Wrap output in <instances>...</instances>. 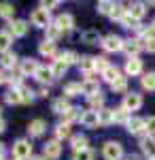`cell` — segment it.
Listing matches in <instances>:
<instances>
[{"label":"cell","mask_w":155,"mask_h":160,"mask_svg":"<svg viewBox=\"0 0 155 160\" xmlns=\"http://www.w3.org/2000/svg\"><path fill=\"white\" fill-rule=\"evenodd\" d=\"M89 100V109L92 111H102L104 109V96L102 94H96V96H92V98H87Z\"/></svg>","instance_id":"obj_38"},{"label":"cell","mask_w":155,"mask_h":160,"mask_svg":"<svg viewBox=\"0 0 155 160\" xmlns=\"http://www.w3.org/2000/svg\"><path fill=\"white\" fill-rule=\"evenodd\" d=\"M119 77H121V71L117 68V66H113V64H110L106 71L102 73V79H104V81H108V83H115Z\"/></svg>","instance_id":"obj_31"},{"label":"cell","mask_w":155,"mask_h":160,"mask_svg":"<svg viewBox=\"0 0 155 160\" xmlns=\"http://www.w3.org/2000/svg\"><path fill=\"white\" fill-rule=\"evenodd\" d=\"M125 128H128V132L134 137H140V135H147V130H144V120L143 118H130V122L125 124Z\"/></svg>","instance_id":"obj_13"},{"label":"cell","mask_w":155,"mask_h":160,"mask_svg":"<svg viewBox=\"0 0 155 160\" xmlns=\"http://www.w3.org/2000/svg\"><path fill=\"white\" fill-rule=\"evenodd\" d=\"M140 149L149 160H155V137H143L140 139Z\"/></svg>","instance_id":"obj_15"},{"label":"cell","mask_w":155,"mask_h":160,"mask_svg":"<svg viewBox=\"0 0 155 160\" xmlns=\"http://www.w3.org/2000/svg\"><path fill=\"white\" fill-rule=\"evenodd\" d=\"M55 58H58V60H62L66 66H70V64H79V60H81L74 51H62V53H58V56H55Z\"/></svg>","instance_id":"obj_30"},{"label":"cell","mask_w":155,"mask_h":160,"mask_svg":"<svg viewBox=\"0 0 155 160\" xmlns=\"http://www.w3.org/2000/svg\"><path fill=\"white\" fill-rule=\"evenodd\" d=\"M2 83H7V75H4L2 68H0V86H2Z\"/></svg>","instance_id":"obj_49"},{"label":"cell","mask_w":155,"mask_h":160,"mask_svg":"<svg viewBox=\"0 0 155 160\" xmlns=\"http://www.w3.org/2000/svg\"><path fill=\"white\" fill-rule=\"evenodd\" d=\"M128 15H130L134 22H140L144 15H147V4L144 2H130L128 4Z\"/></svg>","instance_id":"obj_12"},{"label":"cell","mask_w":155,"mask_h":160,"mask_svg":"<svg viewBox=\"0 0 155 160\" xmlns=\"http://www.w3.org/2000/svg\"><path fill=\"white\" fill-rule=\"evenodd\" d=\"M66 71H68V66L64 64L62 60H53V64H51V73H53V77H64L66 75Z\"/></svg>","instance_id":"obj_37"},{"label":"cell","mask_w":155,"mask_h":160,"mask_svg":"<svg viewBox=\"0 0 155 160\" xmlns=\"http://www.w3.org/2000/svg\"><path fill=\"white\" fill-rule=\"evenodd\" d=\"M125 75H128V77L143 75V60H138V58H128V60H125Z\"/></svg>","instance_id":"obj_14"},{"label":"cell","mask_w":155,"mask_h":160,"mask_svg":"<svg viewBox=\"0 0 155 160\" xmlns=\"http://www.w3.org/2000/svg\"><path fill=\"white\" fill-rule=\"evenodd\" d=\"M140 49H143V45H140L138 38H128V41H123V47H121V51H123L128 58H138V51Z\"/></svg>","instance_id":"obj_11"},{"label":"cell","mask_w":155,"mask_h":160,"mask_svg":"<svg viewBox=\"0 0 155 160\" xmlns=\"http://www.w3.org/2000/svg\"><path fill=\"white\" fill-rule=\"evenodd\" d=\"M149 30H151V32H153V34H155V17H153V19H151V26H149Z\"/></svg>","instance_id":"obj_52"},{"label":"cell","mask_w":155,"mask_h":160,"mask_svg":"<svg viewBox=\"0 0 155 160\" xmlns=\"http://www.w3.org/2000/svg\"><path fill=\"white\" fill-rule=\"evenodd\" d=\"M38 66H40V64H38L34 58H24V60L19 62V66H17V68H19V73L24 75V77H28V75H30V77H34L36 71H38Z\"/></svg>","instance_id":"obj_10"},{"label":"cell","mask_w":155,"mask_h":160,"mask_svg":"<svg viewBox=\"0 0 155 160\" xmlns=\"http://www.w3.org/2000/svg\"><path fill=\"white\" fill-rule=\"evenodd\" d=\"M140 43H144L143 47L149 51V53H155V34H153V32H149L144 38H140Z\"/></svg>","instance_id":"obj_41"},{"label":"cell","mask_w":155,"mask_h":160,"mask_svg":"<svg viewBox=\"0 0 155 160\" xmlns=\"http://www.w3.org/2000/svg\"><path fill=\"white\" fill-rule=\"evenodd\" d=\"M2 156H4V145L0 143V160H2Z\"/></svg>","instance_id":"obj_54"},{"label":"cell","mask_w":155,"mask_h":160,"mask_svg":"<svg viewBox=\"0 0 155 160\" xmlns=\"http://www.w3.org/2000/svg\"><path fill=\"white\" fill-rule=\"evenodd\" d=\"M36 94H38V96H43V98H47V96H49V88H40Z\"/></svg>","instance_id":"obj_48"},{"label":"cell","mask_w":155,"mask_h":160,"mask_svg":"<svg viewBox=\"0 0 155 160\" xmlns=\"http://www.w3.org/2000/svg\"><path fill=\"white\" fill-rule=\"evenodd\" d=\"M81 94V83L77 81H70L64 86V98H72V96H79Z\"/></svg>","instance_id":"obj_32"},{"label":"cell","mask_w":155,"mask_h":160,"mask_svg":"<svg viewBox=\"0 0 155 160\" xmlns=\"http://www.w3.org/2000/svg\"><path fill=\"white\" fill-rule=\"evenodd\" d=\"M70 148L74 149V152L87 149V137H85V135H72L70 137Z\"/></svg>","instance_id":"obj_23"},{"label":"cell","mask_w":155,"mask_h":160,"mask_svg":"<svg viewBox=\"0 0 155 160\" xmlns=\"http://www.w3.org/2000/svg\"><path fill=\"white\" fill-rule=\"evenodd\" d=\"M30 160H47V158H45V156H32Z\"/></svg>","instance_id":"obj_53"},{"label":"cell","mask_w":155,"mask_h":160,"mask_svg":"<svg viewBox=\"0 0 155 160\" xmlns=\"http://www.w3.org/2000/svg\"><path fill=\"white\" fill-rule=\"evenodd\" d=\"M34 79H36V81H40L43 86H47V83H51L55 77H53V73H51V66H38Z\"/></svg>","instance_id":"obj_20"},{"label":"cell","mask_w":155,"mask_h":160,"mask_svg":"<svg viewBox=\"0 0 155 160\" xmlns=\"http://www.w3.org/2000/svg\"><path fill=\"white\" fill-rule=\"evenodd\" d=\"M102 156L106 160H121L123 158V145L119 141H106L102 148Z\"/></svg>","instance_id":"obj_3"},{"label":"cell","mask_w":155,"mask_h":160,"mask_svg":"<svg viewBox=\"0 0 155 160\" xmlns=\"http://www.w3.org/2000/svg\"><path fill=\"white\" fill-rule=\"evenodd\" d=\"M100 45H102L104 51L115 53V51H121V47H123V38H121L119 34H108V37H104L102 41H100Z\"/></svg>","instance_id":"obj_5"},{"label":"cell","mask_w":155,"mask_h":160,"mask_svg":"<svg viewBox=\"0 0 155 160\" xmlns=\"http://www.w3.org/2000/svg\"><path fill=\"white\" fill-rule=\"evenodd\" d=\"M144 130H147V137H155V115H149L144 120Z\"/></svg>","instance_id":"obj_45"},{"label":"cell","mask_w":155,"mask_h":160,"mask_svg":"<svg viewBox=\"0 0 155 160\" xmlns=\"http://www.w3.org/2000/svg\"><path fill=\"white\" fill-rule=\"evenodd\" d=\"M45 130H47L45 120H32V122L28 124V135H30V137H43V135H45Z\"/></svg>","instance_id":"obj_19"},{"label":"cell","mask_w":155,"mask_h":160,"mask_svg":"<svg viewBox=\"0 0 155 160\" xmlns=\"http://www.w3.org/2000/svg\"><path fill=\"white\" fill-rule=\"evenodd\" d=\"M30 24L36 26V28H45V30H47L49 26L53 24V22H51V13L38 7V9H34V11L30 13Z\"/></svg>","instance_id":"obj_2"},{"label":"cell","mask_w":155,"mask_h":160,"mask_svg":"<svg viewBox=\"0 0 155 160\" xmlns=\"http://www.w3.org/2000/svg\"><path fill=\"white\" fill-rule=\"evenodd\" d=\"M28 30H30V26H28L26 19H13V22H9V26H7V32H9L11 37H19V38L26 37Z\"/></svg>","instance_id":"obj_8"},{"label":"cell","mask_w":155,"mask_h":160,"mask_svg":"<svg viewBox=\"0 0 155 160\" xmlns=\"http://www.w3.org/2000/svg\"><path fill=\"white\" fill-rule=\"evenodd\" d=\"M110 90L115 94H128V77H119L115 83H110Z\"/></svg>","instance_id":"obj_35"},{"label":"cell","mask_w":155,"mask_h":160,"mask_svg":"<svg viewBox=\"0 0 155 160\" xmlns=\"http://www.w3.org/2000/svg\"><path fill=\"white\" fill-rule=\"evenodd\" d=\"M94 60H96V73H100V75H102V73L108 68V66H110L104 56H98V58H94Z\"/></svg>","instance_id":"obj_44"},{"label":"cell","mask_w":155,"mask_h":160,"mask_svg":"<svg viewBox=\"0 0 155 160\" xmlns=\"http://www.w3.org/2000/svg\"><path fill=\"white\" fill-rule=\"evenodd\" d=\"M19 96H21V105H32L34 98H36V92L32 90V88L21 86V88H19Z\"/></svg>","instance_id":"obj_25"},{"label":"cell","mask_w":155,"mask_h":160,"mask_svg":"<svg viewBox=\"0 0 155 160\" xmlns=\"http://www.w3.org/2000/svg\"><path fill=\"white\" fill-rule=\"evenodd\" d=\"M98 118H100V124H102V126L113 124V109H102V111H98Z\"/></svg>","instance_id":"obj_42"},{"label":"cell","mask_w":155,"mask_h":160,"mask_svg":"<svg viewBox=\"0 0 155 160\" xmlns=\"http://www.w3.org/2000/svg\"><path fill=\"white\" fill-rule=\"evenodd\" d=\"M79 68L85 73V77H92L96 73V60L92 56H81V60H79Z\"/></svg>","instance_id":"obj_18"},{"label":"cell","mask_w":155,"mask_h":160,"mask_svg":"<svg viewBox=\"0 0 155 160\" xmlns=\"http://www.w3.org/2000/svg\"><path fill=\"white\" fill-rule=\"evenodd\" d=\"M4 102H7V105H21L19 90H9V92L4 94Z\"/></svg>","instance_id":"obj_39"},{"label":"cell","mask_w":155,"mask_h":160,"mask_svg":"<svg viewBox=\"0 0 155 160\" xmlns=\"http://www.w3.org/2000/svg\"><path fill=\"white\" fill-rule=\"evenodd\" d=\"M130 111H125L123 107H117V109H113V122L117 124H128L130 122Z\"/></svg>","instance_id":"obj_26"},{"label":"cell","mask_w":155,"mask_h":160,"mask_svg":"<svg viewBox=\"0 0 155 160\" xmlns=\"http://www.w3.org/2000/svg\"><path fill=\"white\" fill-rule=\"evenodd\" d=\"M81 124H83L85 128H96V126H100L98 111H92V109L83 111V115H81Z\"/></svg>","instance_id":"obj_16"},{"label":"cell","mask_w":155,"mask_h":160,"mask_svg":"<svg viewBox=\"0 0 155 160\" xmlns=\"http://www.w3.org/2000/svg\"><path fill=\"white\" fill-rule=\"evenodd\" d=\"M149 4H153V7H155V2H149Z\"/></svg>","instance_id":"obj_56"},{"label":"cell","mask_w":155,"mask_h":160,"mask_svg":"<svg viewBox=\"0 0 155 160\" xmlns=\"http://www.w3.org/2000/svg\"><path fill=\"white\" fill-rule=\"evenodd\" d=\"M125 160H143V158H140V156H136V154H130Z\"/></svg>","instance_id":"obj_51"},{"label":"cell","mask_w":155,"mask_h":160,"mask_svg":"<svg viewBox=\"0 0 155 160\" xmlns=\"http://www.w3.org/2000/svg\"><path fill=\"white\" fill-rule=\"evenodd\" d=\"M11 158H15V160H30L32 158V143H30V139H17L13 143Z\"/></svg>","instance_id":"obj_1"},{"label":"cell","mask_w":155,"mask_h":160,"mask_svg":"<svg viewBox=\"0 0 155 160\" xmlns=\"http://www.w3.org/2000/svg\"><path fill=\"white\" fill-rule=\"evenodd\" d=\"M81 94H85L87 98H92L96 94H100V81H98V77H85V81L81 83Z\"/></svg>","instance_id":"obj_7"},{"label":"cell","mask_w":155,"mask_h":160,"mask_svg":"<svg viewBox=\"0 0 155 160\" xmlns=\"http://www.w3.org/2000/svg\"><path fill=\"white\" fill-rule=\"evenodd\" d=\"M13 15H15V7H13L11 2H0V17L13 22Z\"/></svg>","instance_id":"obj_34"},{"label":"cell","mask_w":155,"mask_h":160,"mask_svg":"<svg viewBox=\"0 0 155 160\" xmlns=\"http://www.w3.org/2000/svg\"><path fill=\"white\" fill-rule=\"evenodd\" d=\"M55 7H60V2H58V0H43V2H40V9H45V11H51V9H55Z\"/></svg>","instance_id":"obj_47"},{"label":"cell","mask_w":155,"mask_h":160,"mask_svg":"<svg viewBox=\"0 0 155 160\" xmlns=\"http://www.w3.org/2000/svg\"><path fill=\"white\" fill-rule=\"evenodd\" d=\"M60 37H62V32H60V30H58V28H55L53 24H51V26L47 28V41H51V43H55V41H58Z\"/></svg>","instance_id":"obj_46"},{"label":"cell","mask_w":155,"mask_h":160,"mask_svg":"<svg viewBox=\"0 0 155 160\" xmlns=\"http://www.w3.org/2000/svg\"><path fill=\"white\" fill-rule=\"evenodd\" d=\"M113 9H115V2H110V0H102V2H98V13H102V15H110Z\"/></svg>","instance_id":"obj_43"},{"label":"cell","mask_w":155,"mask_h":160,"mask_svg":"<svg viewBox=\"0 0 155 160\" xmlns=\"http://www.w3.org/2000/svg\"><path fill=\"white\" fill-rule=\"evenodd\" d=\"M11 45H13V37L7 30H2L0 32V56L7 53V51H11Z\"/></svg>","instance_id":"obj_28"},{"label":"cell","mask_w":155,"mask_h":160,"mask_svg":"<svg viewBox=\"0 0 155 160\" xmlns=\"http://www.w3.org/2000/svg\"><path fill=\"white\" fill-rule=\"evenodd\" d=\"M0 120H2V107H0Z\"/></svg>","instance_id":"obj_55"},{"label":"cell","mask_w":155,"mask_h":160,"mask_svg":"<svg viewBox=\"0 0 155 160\" xmlns=\"http://www.w3.org/2000/svg\"><path fill=\"white\" fill-rule=\"evenodd\" d=\"M55 51H58L55 49V43H51V41H47V38L38 45V53L45 56V58H55Z\"/></svg>","instance_id":"obj_21"},{"label":"cell","mask_w":155,"mask_h":160,"mask_svg":"<svg viewBox=\"0 0 155 160\" xmlns=\"http://www.w3.org/2000/svg\"><path fill=\"white\" fill-rule=\"evenodd\" d=\"M4 130H7V122H4V120H0V135H2Z\"/></svg>","instance_id":"obj_50"},{"label":"cell","mask_w":155,"mask_h":160,"mask_svg":"<svg viewBox=\"0 0 155 160\" xmlns=\"http://www.w3.org/2000/svg\"><path fill=\"white\" fill-rule=\"evenodd\" d=\"M121 107L125 111H138L143 107V94H138V92H128V94H123V102H121Z\"/></svg>","instance_id":"obj_4"},{"label":"cell","mask_w":155,"mask_h":160,"mask_svg":"<svg viewBox=\"0 0 155 160\" xmlns=\"http://www.w3.org/2000/svg\"><path fill=\"white\" fill-rule=\"evenodd\" d=\"M19 66V60H17V56L13 53V51H7V53H2L0 56V68L4 71V68H17Z\"/></svg>","instance_id":"obj_17"},{"label":"cell","mask_w":155,"mask_h":160,"mask_svg":"<svg viewBox=\"0 0 155 160\" xmlns=\"http://www.w3.org/2000/svg\"><path fill=\"white\" fill-rule=\"evenodd\" d=\"M53 26H55L60 32H70L72 28H74V17H72L70 13H60V15L55 17Z\"/></svg>","instance_id":"obj_9"},{"label":"cell","mask_w":155,"mask_h":160,"mask_svg":"<svg viewBox=\"0 0 155 160\" xmlns=\"http://www.w3.org/2000/svg\"><path fill=\"white\" fill-rule=\"evenodd\" d=\"M94 158H96V152H94V149H89V148L72 154V160H94Z\"/></svg>","instance_id":"obj_40"},{"label":"cell","mask_w":155,"mask_h":160,"mask_svg":"<svg viewBox=\"0 0 155 160\" xmlns=\"http://www.w3.org/2000/svg\"><path fill=\"white\" fill-rule=\"evenodd\" d=\"M81 115H83V111L79 109V107H70L62 118H64V122H66V124H72V122H81Z\"/></svg>","instance_id":"obj_22"},{"label":"cell","mask_w":155,"mask_h":160,"mask_svg":"<svg viewBox=\"0 0 155 160\" xmlns=\"http://www.w3.org/2000/svg\"><path fill=\"white\" fill-rule=\"evenodd\" d=\"M51 109L55 111V113H60V115H64L66 111L70 109V102H68V98H64V96H60V98H55V100H53Z\"/></svg>","instance_id":"obj_27"},{"label":"cell","mask_w":155,"mask_h":160,"mask_svg":"<svg viewBox=\"0 0 155 160\" xmlns=\"http://www.w3.org/2000/svg\"><path fill=\"white\" fill-rule=\"evenodd\" d=\"M43 156L47 160H58L62 156V141L58 139H51L45 143V148H43Z\"/></svg>","instance_id":"obj_6"},{"label":"cell","mask_w":155,"mask_h":160,"mask_svg":"<svg viewBox=\"0 0 155 160\" xmlns=\"http://www.w3.org/2000/svg\"><path fill=\"white\" fill-rule=\"evenodd\" d=\"M125 15H128V7H125V4H121V2H115V9L110 11L108 17H110V19H115V22H121Z\"/></svg>","instance_id":"obj_29"},{"label":"cell","mask_w":155,"mask_h":160,"mask_svg":"<svg viewBox=\"0 0 155 160\" xmlns=\"http://www.w3.org/2000/svg\"><path fill=\"white\" fill-rule=\"evenodd\" d=\"M140 83H143L144 90H149V92H155V73H153V71L144 73L143 77H140Z\"/></svg>","instance_id":"obj_33"},{"label":"cell","mask_w":155,"mask_h":160,"mask_svg":"<svg viewBox=\"0 0 155 160\" xmlns=\"http://www.w3.org/2000/svg\"><path fill=\"white\" fill-rule=\"evenodd\" d=\"M53 135H55V139H58V141H64V139H68V137H70V124L60 122L58 126H55Z\"/></svg>","instance_id":"obj_24"},{"label":"cell","mask_w":155,"mask_h":160,"mask_svg":"<svg viewBox=\"0 0 155 160\" xmlns=\"http://www.w3.org/2000/svg\"><path fill=\"white\" fill-rule=\"evenodd\" d=\"M81 41L87 45H96V43H100V34H98V30H85L81 34Z\"/></svg>","instance_id":"obj_36"}]
</instances>
